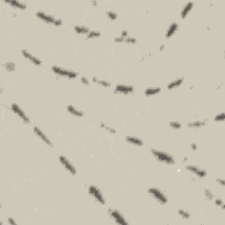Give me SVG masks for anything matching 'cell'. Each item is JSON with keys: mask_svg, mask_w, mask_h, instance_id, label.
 I'll list each match as a JSON object with an SVG mask.
<instances>
[{"mask_svg": "<svg viewBox=\"0 0 225 225\" xmlns=\"http://www.w3.org/2000/svg\"><path fill=\"white\" fill-rule=\"evenodd\" d=\"M151 153L153 156L154 158L157 159L160 163H163L167 165H173L175 164V158L173 156L166 151L157 150V149H151Z\"/></svg>", "mask_w": 225, "mask_h": 225, "instance_id": "cell-1", "label": "cell"}, {"mask_svg": "<svg viewBox=\"0 0 225 225\" xmlns=\"http://www.w3.org/2000/svg\"><path fill=\"white\" fill-rule=\"evenodd\" d=\"M51 71L57 77L56 78L57 79H59L60 78H66L70 80H72V79L77 78L79 76L78 72L74 71L72 70H69L66 68H62L57 65H53L51 67Z\"/></svg>", "mask_w": 225, "mask_h": 225, "instance_id": "cell-2", "label": "cell"}, {"mask_svg": "<svg viewBox=\"0 0 225 225\" xmlns=\"http://www.w3.org/2000/svg\"><path fill=\"white\" fill-rule=\"evenodd\" d=\"M36 17L41 20L46 24L52 25L54 27H61L62 25V20L57 18L56 16L53 14H49L44 11H36Z\"/></svg>", "mask_w": 225, "mask_h": 225, "instance_id": "cell-3", "label": "cell"}, {"mask_svg": "<svg viewBox=\"0 0 225 225\" xmlns=\"http://www.w3.org/2000/svg\"><path fill=\"white\" fill-rule=\"evenodd\" d=\"M148 194L151 195L154 200H156L160 205H165L168 202V197L165 195L164 191H162L158 187H150L148 189Z\"/></svg>", "mask_w": 225, "mask_h": 225, "instance_id": "cell-4", "label": "cell"}, {"mask_svg": "<svg viewBox=\"0 0 225 225\" xmlns=\"http://www.w3.org/2000/svg\"><path fill=\"white\" fill-rule=\"evenodd\" d=\"M88 194L89 195L94 199V201L100 204L104 205L106 203V200L105 197L103 195V193L101 190L95 185H91L88 187Z\"/></svg>", "mask_w": 225, "mask_h": 225, "instance_id": "cell-5", "label": "cell"}, {"mask_svg": "<svg viewBox=\"0 0 225 225\" xmlns=\"http://www.w3.org/2000/svg\"><path fill=\"white\" fill-rule=\"evenodd\" d=\"M107 210H108L107 212H108V215L110 216V218L112 219V221H113L116 224H128V222L127 221V219L125 218V216L122 215V212H120L119 210H117V209H115V208H109Z\"/></svg>", "mask_w": 225, "mask_h": 225, "instance_id": "cell-6", "label": "cell"}, {"mask_svg": "<svg viewBox=\"0 0 225 225\" xmlns=\"http://www.w3.org/2000/svg\"><path fill=\"white\" fill-rule=\"evenodd\" d=\"M10 110L14 114H16L25 124H29L31 122L30 118L28 117V115L25 112V111L21 108L17 103H11V104Z\"/></svg>", "mask_w": 225, "mask_h": 225, "instance_id": "cell-7", "label": "cell"}, {"mask_svg": "<svg viewBox=\"0 0 225 225\" xmlns=\"http://www.w3.org/2000/svg\"><path fill=\"white\" fill-rule=\"evenodd\" d=\"M113 92L115 94H122V95H130L134 94L135 92V87L130 84H118L115 85Z\"/></svg>", "mask_w": 225, "mask_h": 225, "instance_id": "cell-8", "label": "cell"}, {"mask_svg": "<svg viewBox=\"0 0 225 225\" xmlns=\"http://www.w3.org/2000/svg\"><path fill=\"white\" fill-rule=\"evenodd\" d=\"M58 161L68 173H70L71 175H76L77 174V168L65 156L60 155L59 157H58Z\"/></svg>", "mask_w": 225, "mask_h": 225, "instance_id": "cell-9", "label": "cell"}, {"mask_svg": "<svg viewBox=\"0 0 225 225\" xmlns=\"http://www.w3.org/2000/svg\"><path fill=\"white\" fill-rule=\"evenodd\" d=\"M185 169H186L187 172L194 174L196 178L203 179L205 177H207V175H208V173H207L206 170L201 168L198 165H195V164H188V165L185 166Z\"/></svg>", "mask_w": 225, "mask_h": 225, "instance_id": "cell-10", "label": "cell"}, {"mask_svg": "<svg viewBox=\"0 0 225 225\" xmlns=\"http://www.w3.org/2000/svg\"><path fill=\"white\" fill-rule=\"evenodd\" d=\"M33 133L35 134V135H37V136H38V137H39L41 141L45 143L47 146H49V147H50V148H53V147H54V145H53V143H52V142L50 141V139L48 137V135L44 133V131H43L42 129H41L39 127L34 126V127L33 128Z\"/></svg>", "mask_w": 225, "mask_h": 225, "instance_id": "cell-11", "label": "cell"}, {"mask_svg": "<svg viewBox=\"0 0 225 225\" xmlns=\"http://www.w3.org/2000/svg\"><path fill=\"white\" fill-rule=\"evenodd\" d=\"M21 54L23 55V57L25 59H27L28 62H30L34 66H37V67H40L41 64H42V62L40 58H38L37 56L33 55L32 53L27 50V49H23L21 50Z\"/></svg>", "mask_w": 225, "mask_h": 225, "instance_id": "cell-12", "label": "cell"}, {"mask_svg": "<svg viewBox=\"0 0 225 225\" xmlns=\"http://www.w3.org/2000/svg\"><path fill=\"white\" fill-rule=\"evenodd\" d=\"M5 3L9 5L12 8L18 9V10L24 11L27 9V3L19 1V0H4Z\"/></svg>", "mask_w": 225, "mask_h": 225, "instance_id": "cell-13", "label": "cell"}, {"mask_svg": "<svg viewBox=\"0 0 225 225\" xmlns=\"http://www.w3.org/2000/svg\"><path fill=\"white\" fill-rule=\"evenodd\" d=\"M195 6V3L193 1H189L187 3H185L182 8V10L180 11V18L182 20H185L186 17L189 15V13L191 12V11L194 9Z\"/></svg>", "mask_w": 225, "mask_h": 225, "instance_id": "cell-14", "label": "cell"}, {"mask_svg": "<svg viewBox=\"0 0 225 225\" xmlns=\"http://www.w3.org/2000/svg\"><path fill=\"white\" fill-rule=\"evenodd\" d=\"M125 141L128 143L134 145V146H136V147H143V144H144L143 141L141 138H139L135 135H127L125 137Z\"/></svg>", "mask_w": 225, "mask_h": 225, "instance_id": "cell-15", "label": "cell"}, {"mask_svg": "<svg viewBox=\"0 0 225 225\" xmlns=\"http://www.w3.org/2000/svg\"><path fill=\"white\" fill-rule=\"evenodd\" d=\"M66 110H67V112H69L70 114H71L72 116L77 117V118H82V117H84V113L83 111L78 109L73 105H68L66 106Z\"/></svg>", "mask_w": 225, "mask_h": 225, "instance_id": "cell-16", "label": "cell"}, {"mask_svg": "<svg viewBox=\"0 0 225 225\" xmlns=\"http://www.w3.org/2000/svg\"><path fill=\"white\" fill-rule=\"evenodd\" d=\"M179 30V24L177 22H173L167 28L165 32V38L170 39L176 33V32Z\"/></svg>", "mask_w": 225, "mask_h": 225, "instance_id": "cell-17", "label": "cell"}, {"mask_svg": "<svg viewBox=\"0 0 225 225\" xmlns=\"http://www.w3.org/2000/svg\"><path fill=\"white\" fill-rule=\"evenodd\" d=\"M162 91L161 87L159 86H152V87H148L144 90V95L146 97H152L155 95L159 94Z\"/></svg>", "mask_w": 225, "mask_h": 225, "instance_id": "cell-18", "label": "cell"}, {"mask_svg": "<svg viewBox=\"0 0 225 225\" xmlns=\"http://www.w3.org/2000/svg\"><path fill=\"white\" fill-rule=\"evenodd\" d=\"M183 83H184V78H176V79H174V80H173V81H171V82L169 83V84H167L166 88H167L168 90L172 91V90H174V89L179 88Z\"/></svg>", "mask_w": 225, "mask_h": 225, "instance_id": "cell-19", "label": "cell"}, {"mask_svg": "<svg viewBox=\"0 0 225 225\" xmlns=\"http://www.w3.org/2000/svg\"><path fill=\"white\" fill-rule=\"evenodd\" d=\"M208 121V119H205V120H197L194 122H190L187 123V127L190 128H201L207 125Z\"/></svg>", "mask_w": 225, "mask_h": 225, "instance_id": "cell-20", "label": "cell"}, {"mask_svg": "<svg viewBox=\"0 0 225 225\" xmlns=\"http://www.w3.org/2000/svg\"><path fill=\"white\" fill-rule=\"evenodd\" d=\"M74 32L77 34H84L86 35L89 32H90V28L85 27V26H81V25H75L73 27Z\"/></svg>", "mask_w": 225, "mask_h": 225, "instance_id": "cell-21", "label": "cell"}, {"mask_svg": "<svg viewBox=\"0 0 225 225\" xmlns=\"http://www.w3.org/2000/svg\"><path fill=\"white\" fill-rule=\"evenodd\" d=\"M101 36V33L100 31L97 30H90V32L85 35V40L89 41V40H93V39H97L100 38Z\"/></svg>", "mask_w": 225, "mask_h": 225, "instance_id": "cell-22", "label": "cell"}, {"mask_svg": "<svg viewBox=\"0 0 225 225\" xmlns=\"http://www.w3.org/2000/svg\"><path fill=\"white\" fill-rule=\"evenodd\" d=\"M3 67L8 72H12L16 70V64L13 62H7L3 64Z\"/></svg>", "mask_w": 225, "mask_h": 225, "instance_id": "cell-23", "label": "cell"}, {"mask_svg": "<svg viewBox=\"0 0 225 225\" xmlns=\"http://www.w3.org/2000/svg\"><path fill=\"white\" fill-rule=\"evenodd\" d=\"M178 214H179V215L182 219H185V220H188V219H190V217H191V214H190L187 210L183 209V208H179V209H178Z\"/></svg>", "mask_w": 225, "mask_h": 225, "instance_id": "cell-24", "label": "cell"}, {"mask_svg": "<svg viewBox=\"0 0 225 225\" xmlns=\"http://www.w3.org/2000/svg\"><path fill=\"white\" fill-rule=\"evenodd\" d=\"M169 125H170V127H171L173 129H174V130H179V129H181L182 127H183L182 123L180 122H179V121H171V122H169Z\"/></svg>", "mask_w": 225, "mask_h": 225, "instance_id": "cell-25", "label": "cell"}, {"mask_svg": "<svg viewBox=\"0 0 225 225\" xmlns=\"http://www.w3.org/2000/svg\"><path fill=\"white\" fill-rule=\"evenodd\" d=\"M106 17L110 20V21H114L118 19V13L114 11H106Z\"/></svg>", "mask_w": 225, "mask_h": 225, "instance_id": "cell-26", "label": "cell"}, {"mask_svg": "<svg viewBox=\"0 0 225 225\" xmlns=\"http://www.w3.org/2000/svg\"><path fill=\"white\" fill-rule=\"evenodd\" d=\"M204 195L208 201H213L215 197L214 193L212 192V190H210L208 188H205L204 189Z\"/></svg>", "mask_w": 225, "mask_h": 225, "instance_id": "cell-27", "label": "cell"}, {"mask_svg": "<svg viewBox=\"0 0 225 225\" xmlns=\"http://www.w3.org/2000/svg\"><path fill=\"white\" fill-rule=\"evenodd\" d=\"M214 201H215V205L216 207H218V208H220L221 209L224 210L225 204L224 201H223V199H221L220 197H215Z\"/></svg>", "mask_w": 225, "mask_h": 225, "instance_id": "cell-28", "label": "cell"}, {"mask_svg": "<svg viewBox=\"0 0 225 225\" xmlns=\"http://www.w3.org/2000/svg\"><path fill=\"white\" fill-rule=\"evenodd\" d=\"M100 128H102L104 129H106L108 133L110 134H116V129L115 128H113L112 127H108L106 123L104 122H100Z\"/></svg>", "mask_w": 225, "mask_h": 225, "instance_id": "cell-29", "label": "cell"}, {"mask_svg": "<svg viewBox=\"0 0 225 225\" xmlns=\"http://www.w3.org/2000/svg\"><path fill=\"white\" fill-rule=\"evenodd\" d=\"M214 121L215 122H224V112H220L218 114H216L214 118Z\"/></svg>", "mask_w": 225, "mask_h": 225, "instance_id": "cell-30", "label": "cell"}, {"mask_svg": "<svg viewBox=\"0 0 225 225\" xmlns=\"http://www.w3.org/2000/svg\"><path fill=\"white\" fill-rule=\"evenodd\" d=\"M98 84L101 85V86L105 87V88H109V87H111V83L106 81V80H105V79H99Z\"/></svg>", "mask_w": 225, "mask_h": 225, "instance_id": "cell-31", "label": "cell"}, {"mask_svg": "<svg viewBox=\"0 0 225 225\" xmlns=\"http://www.w3.org/2000/svg\"><path fill=\"white\" fill-rule=\"evenodd\" d=\"M125 43H127V44H135L136 42H137V40L135 38V37H133V36H128V37H127L126 39H125V41H124Z\"/></svg>", "mask_w": 225, "mask_h": 225, "instance_id": "cell-32", "label": "cell"}, {"mask_svg": "<svg viewBox=\"0 0 225 225\" xmlns=\"http://www.w3.org/2000/svg\"><path fill=\"white\" fill-rule=\"evenodd\" d=\"M80 83H81L82 84L86 85V86H89V85H90V81H89V79H88L86 77H84V76H81V77H80Z\"/></svg>", "mask_w": 225, "mask_h": 225, "instance_id": "cell-33", "label": "cell"}, {"mask_svg": "<svg viewBox=\"0 0 225 225\" xmlns=\"http://www.w3.org/2000/svg\"><path fill=\"white\" fill-rule=\"evenodd\" d=\"M121 36L123 37L124 39H126L127 37H128L129 36V33H128V31H127L126 29H123L121 32Z\"/></svg>", "mask_w": 225, "mask_h": 225, "instance_id": "cell-34", "label": "cell"}, {"mask_svg": "<svg viewBox=\"0 0 225 225\" xmlns=\"http://www.w3.org/2000/svg\"><path fill=\"white\" fill-rule=\"evenodd\" d=\"M114 41L116 42V43H122V42H124L125 41V39L122 37L121 35H119V36H116L115 38H114Z\"/></svg>", "mask_w": 225, "mask_h": 225, "instance_id": "cell-35", "label": "cell"}, {"mask_svg": "<svg viewBox=\"0 0 225 225\" xmlns=\"http://www.w3.org/2000/svg\"><path fill=\"white\" fill-rule=\"evenodd\" d=\"M190 148H191V150H192L193 151H196L198 150V145H197V143H191V144H190Z\"/></svg>", "mask_w": 225, "mask_h": 225, "instance_id": "cell-36", "label": "cell"}, {"mask_svg": "<svg viewBox=\"0 0 225 225\" xmlns=\"http://www.w3.org/2000/svg\"><path fill=\"white\" fill-rule=\"evenodd\" d=\"M216 182L218 183V184L220 185H222L223 187L225 185V182L224 180L223 179H221V178H217L216 179Z\"/></svg>", "mask_w": 225, "mask_h": 225, "instance_id": "cell-37", "label": "cell"}, {"mask_svg": "<svg viewBox=\"0 0 225 225\" xmlns=\"http://www.w3.org/2000/svg\"><path fill=\"white\" fill-rule=\"evenodd\" d=\"M8 223H9V224H11V225L17 224V223L15 222V220H13V218H11V217L8 218Z\"/></svg>", "mask_w": 225, "mask_h": 225, "instance_id": "cell-38", "label": "cell"}, {"mask_svg": "<svg viewBox=\"0 0 225 225\" xmlns=\"http://www.w3.org/2000/svg\"><path fill=\"white\" fill-rule=\"evenodd\" d=\"M92 83H94V84H98L99 82V78H96V77H94V78H92Z\"/></svg>", "mask_w": 225, "mask_h": 225, "instance_id": "cell-39", "label": "cell"}, {"mask_svg": "<svg viewBox=\"0 0 225 225\" xmlns=\"http://www.w3.org/2000/svg\"><path fill=\"white\" fill-rule=\"evenodd\" d=\"M164 48H165V46H164V44H161L160 46H159V51L162 52L164 49Z\"/></svg>", "mask_w": 225, "mask_h": 225, "instance_id": "cell-40", "label": "cell"}, {"mask_svg": "<svg viewBox=\"0 0 225 225\" xmlns=\"http://www.w3.org/2000/svg\"><path fill=\"white\" fill-rule=\"evenodd\" d=\"M91 4L93 5H95V6H98V5H99V3H98L97 1H92V2H91Z\"/></svg>", "mask_w": 225, "mask_h": 225, "instance_id": "cell-41", "label": "cell"}, {"mask_svg": "<svg viewBox=\"0 0 225 225\" xmlns=\"http://www.w3.org/2000/svg\"><path fill=\"white\" fill-rule=\"evenodd\" d=\"M188 160H189V157H185L184 158H183V160H182V162H183V163H185V162H187Z\"/></svg>", "mask_w": 225, "mask_h": 225, "instance_id": "cell-42", "label": "cell"}, {"mask_svg": "<svg viewBox=\"0 0 225 225\" xmlns=\"http://www.w3.org/2000/svg\"><path fill=\"white\" fill-rule=\"evenodd\" d=\"M146 56H147V55H144V56H143V58H142V59H141V60H140V62H143L144 61V60H145V58H146Z\"/></svg>", "mask_w": 225, "mask_h": 225, "instance_id": "cell-43", "label": "cell"}, {"mask_svg": "<svg viewBox=\"0 0 225 225\" xmlns=\"http://www.w3.org/2000/svg\"><path fill=\"white\" fill-rule=\"evenodd\" d=\"M191 180H193V181H196L197 180V178L195 177V178H191Z\"/></svg>", "mask_w": 225, "mask_h": 225, "instance_id": "cell-44", "label": "cell"}]
</instances>
